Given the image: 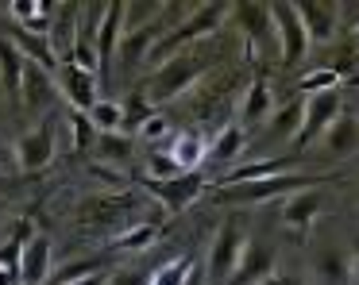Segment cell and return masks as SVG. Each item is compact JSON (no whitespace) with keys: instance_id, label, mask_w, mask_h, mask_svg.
<instances>
[{"instance_id":"obj_28","label":"cell","mask_w":359,"mask_h":285,"mask_svg":"<svg viewBox=\"0 0 359 285\" xmlns=\"http://www.w3.org/2000/svg\"><path fill=\"white\" fill-rule=\"evenodd\" d=\"M302 116H305V100H286L278 112H271V120H266V131H271L278 143H290V139H297Z\"/></svg>"},{"instance_id":"obj_42","label":"cell","mask_w":359,"mask_h":285,"mask_svg":"<svg viewBox=\"0 0 359 285\" xmlns=\"http://www.w3.org/2000/svg\"><path fill=\"white\" fill-rule=\"evenodd\" d=\"M112 281V270H104V274H89V277H78V281H66V285H109Z\"/></svg>"},{"instance_id":"obj_33","label":"cell","mask_w":359,"mask_h":285,"mask_svg":"<svg viewBox=\"0 0 359 285\" xmlns=\"http://www.w3.org/2000/svg\"><path fill=\"white\" fill-rule=\"evenodd\" d=\"M155 235H158V228L151 220H143V223H135V228H128L124 235H116V251L140 254V251H147V246L155 243Z\"/></svg>"},{"instance_id":"obj_17","label":"cell","mask_w":359,"mask_h":285,"mask_svg":"<svg viewBox=\"0 0 359 285\" xmlns=\"http://www.w3.org/2000/svg\"><path fill=\"white\" fill-rule=\"evenodd\" d=\"M78 12L81 4H55L50 12V27H47V39H50V50L58 54V62H70V50H74V39H78Z\"/></svg>"},{"instance_id":"obj_6","label":"cell","mask_w":359,"mask_h":285,"mask_svg":"<svg viewBox=\"0 0 359 285\" xmlns=\"http://www.w3.org/2000/svg\"><path fill=\"white\" fill-rule=\"evenodd\" d=\"M55 116H43L35 127H27L24 135L16 139V166L24 174H39L55 162Z\"/></svg>"},{"instance_id":"obj_21","label":"cell","mask_w":359,"mask_h":285,"mask_svg":"<svg viewBox=\"0 0 359 285\" xmlns=\"http://www.w3.org/2000/svg\"><path fill=\"white\" fill-rule=\"evenodd\" d=\"M35 235H39V231H35L32 220H16V223H12V235H8V239H0V270L20 274L24 251H27V243H32Z\"/></svg>"},{"instance_id":"obj_15","label":"cell","mask_w":359,"mask_h":285,"mask_svg":"<svg viewBox=\"0 0 359 285\" xmlns=\"http://www.w3.org/2000/svg\"><path fill=\"white\" fill-rule=\"evenodd\" d=\"M297 15H302V23H305L309 43H328V39H336V31H340V4H336V0H302V4H297Z\"/></svg>"},{"instance_id":"obj_11","label":"cell","mask_w":359,"mask_h":285,"mask_svg":"<svg viewBox=\"0 0 359 285\" xmlns=\"http://www.w3.org/2000/svg\"><path fill=\"white\" fill-rule=\"evenodd\" d=\"M124 20H128V0H109V4H104L101 31H97V58H101V77H109L112 66H116V50H120V39H124Z\"/></svg>"},{"instance_id":"obj_18","label":"cell","mask_w":359,"mask_h":285,"mask_svg":"<svg viewBox=\"0 0 359 285\" xmlns=\"http://www.w3.org/2000/svg\"><path fill=\"white\" fill-rule=\"evenodd\" d=\"M232 15L259 46H274V50H278V35H274L271 8L266 4H259V0H243V4H232Z\"/></svg>"},{"instance_id":"obj_32","label":"cell","mask_w":359,"mask_h":285,"mask_svg":"<svg viewBox=\"0 0 359 285\" xmlns=\"http://www.w3.org/2000/svg\"><path fill=\"white\" fill-rule=\"evenodd\" d=\"M197 266V258L194 254H182V258H170V262H163L158 270H151V277H147V285H182L189 277V270Z\"/></svg>"},{"instance_id":"obj_20","label":"cell","mask_w":359,"mask_h":285,"mask_svg":"<svg viewBox=\"0 0 359 285\" xmlns=\"http://www.w3.org/2000/svg\"><path fill=\"white\" fill-rule=\"evenodd\" d=\"M24 54L12 39H0V92L20 104V81H24Z\"/></svg>"},{"instance_id":"obj_29","label":"cell","mask_w":359,"mask_h":285,"mask_svg":"<svg viewBox=\"0 0 359 285\" xmlns=\"http://www.w3.org/2000/svg\"><path fill=\"white\" fill-rule=\"evenodd\" d=\"M243 143H248V135H243V123L236 120V123H224V127L212 135V143H209V158L212 162H232L236 154L243 151Z\"/></svg>"},{"instance_id":"obj_2","label":"cell","mask_w":359,"mask_h":285,"mask_svg":"<svg viewBox=\"0 0 359 285\" xmlns=\"http://www.w3.org/2000/svg\"><path fill=\"white\" fill-rule=\"evenodd\" d=\"M328 177H309V174H278V177H259V181H236V185H212L217 204H263L274 197H294L302 189H320Z\"/></svg>"},{"instance_id":"obj_43","label":"cell","mask_w":359,"mask_h":285,"mask_svg":"<svg viewBox=\"0 0 359 285\" xmlns=\"http://www.w3.org/2000/svg\"><path fill=\"white\" fill-rule=\"evenodd\" d=\"M0 285H20V274H8V270H0Z\"/></svg>"},{"instance_id":"obj_36","label":"cell","mask_w":359,"mask_h":285,"mask_svg":"<svg viewBox=\"0 0 359 285\" xmlns=\"http://www.w3.org/2000/svg\"><path fill=\"white\" fill-rule=\"evenodd\" d=\"M147 169H151V181H170V177L182 174V166L170 158V151H151Z\"/></svg>"},{"instance_id":"obj_26","label":"cell","mask_w":359,"mask_h":285,"mask_svg":"<svg viewBox=\"0 0 359 285\" xmlns=\"http://www.w3.org/2000/svg\"><path fill=\"white\" fill-rule=\"evenodd\" d=\"M12 43L20 46V54H24V58H32V62H39L43 69L58 74V66H62V62H58V54L50 50V39L47 35H35V31L16 27V39H12Z\"/></svg>"},{"instance_id":"obj_4","label":"cell","mask_w":359,"mask_h":285,"mask_svg":"<svg viewBox=\"0 0 359 285\" xmlns=\"http://www.w3.org/2000/svg\"><path fill=\"white\" fill-rule=\"evenodd\" d=\"M243 246H248V235H243V220L240 216H224L217 239L209 246V258H205V285H228L236 274V262H240Z\"/></svg>"},{"instance_id":"obj_7","label":"cell","mask_w":359,"mask_h":285,"mask_svg":"<svg viewBox=\"0 0 359 285\" xmlns=\"http://www.w3.org/2000/svg\"><path fill=\"white\" fill-rule=\"evenodd\" d=\"M344 112V100H340V89H328V92H313L305 97V116H302V127H297V151H309L317 146V139L325 135V127Z\"/></svg>"},{"instance_id":"obj_38","label":"cell","mask_w":359,"mask_h":285,"mask_svg":"<svg viewBox=\"0 0 359 285\" xmlns=\"http://www.w3.org/2000/svg\"><path fill=\"white\" fill-rule=\"evenodd\" d=\"M166 131H170V120H166L163 112H151V120L143 123V127L135 131V135H143V139H147V143H158V139H163Z\"/></svg>"},{"instance_id":"obj_10","label":"cell","mask_w":359,"mask_h":285,"mask_svg":"<svg viewBox=\"0 0 359 285\" xmlns=\"http://www.w3.org/2000/svg\"><path fill=\"white\" fill-rule=\"evenodd\" d=\"M147 189L155 193L163 212L174 216V212H182V208H189L205 193V174L194 169V174H178V177H170V181H147Z\"/></svg>"},{"instance_id":"obj_25","label":"cell","mask_w":359,"mask_h":285,"mask_svg":"<svg viewBox=\"0 0 359 285\" xmlns=\"http://www.w3.org/2000/svg\"><path fill=\"white\" fill-rule=\"evenodd\" d=\"M274 112V97H271V85L263 81V77H255L248 89V97H243V108H240V123L248 127V123H263L271 120Z\"/></svg>"},{"instance_id":"obj_8","label":"cell","mask_w":359,"mask_h":285,"mask_svg":"<svg viewBox=\"0 0 359 285\" xmlns=\"http://www.w3.org/2000/svg\"><path fill=\"white\" fill-rule=\"evenodd\" d=\"M58 89L66 92L74 112L89 116L97 108V100H101V77L81 69V66H74V62H62V66H58Z\"/></svg>"},{"instance_id":"obj_22","label":"cell","mask_w":359,"mask_h":285,"mask_svg":"<svg viewBox=\"0 0 359 285\" xmlns=\"http://www.w3.org/2000/svg\"><path fill=\"white\" fill-rule=\"evenodd\" d=\"M313 274L325 285H348L351 281V254H344L340 246H320L313 258Z\"/></svg>"},{"instance_id":"obj_24","label":"cell","mask_w":359,"mask_h":285,"mask_svg":"<svg viewBox=\"0 0 359 285\" xmlns=\"http://www.w3.org/2000/svg\"><path fill=\"white\" fill-rule=\"evenodd\" d=\"M8 12H12V20H16L24 31L47 35V27H50V12H55V4H47V0H12Z\"/></svg>"},{"instance_id":"obj_16","label":"cell","mask_w":359,"mask_h":285,"mask_svg":"<svg viewBox=\"0 0 359 285\" xmlns=\"http://www.w3.org/2000/svg\"><path fill=\"white\" fill-rule=\"evenodd\" d=\"M320 208H325V197H320V189H302L294 193V197L282 200V228L294 231V235H305V231L317 223Z\"/></svg>"},{"instance_id":"obj_35","label":"cell","mask_w":359,"mask_h":285,"mask_svg":"<svg viewBox=\"0 0 359 285\" xmlns=\"http://www.w3.org/2000/svg\"><path fill=\"white\" fill-rule=\"evenodd\" d=\"M297 89H302L305 97H313V92H328V89H340V74H336V69H313L309 77H302V81H297Z\"/></svg>"},{"instance_id":"obj_37","label":"cell","mask_w":359,"mask_h":285,"mask_svg":"<svg viewBox=\"0 0 359 285\" xmlns=\"http://www.w3.org/2000/svg\"><path fill=\"white\" fill-rule=\"evenodd\" d=\"M70 131H74V151H93V143H97V127L89 123V116L74 112V116H70Z\"/></svg>"},{"instance_id":"obj_19","label":"cell","mask_w":359,"mask_h":285,"mask_svg":"<svg viewBox=\"0 0 359 285\" xmlns=\"http://www.w3.org/2000/svg\"><path fill=\"white\" fill-rule=\"evenodd\" d=\"M50 266H55V246H50V235H35L24 251V262H20V285H43L50 277Z\"/></svg>"},{"instance_id":"obj_12","label":"cell","mask_w":359,"mask_h":285,"mask_svg":"<svg viewBox=\"0 0 359 285\" xmlns=\"http://www.w3.org/2000/svg\"><path fill=\"white\" fill-rule=\"evenodd\" d=\"M163 20L147 23V27H135V31H124V39H120V50H116V66L112 69H135V66H147L151 50L158 46V39H163Z\"/></svg>"},{"instance_id":"obj_1","label":"cell","mask_w":359,"mask_h":285,"mask_svg":"<svg viewBox=\"0 0 359 285\" xmlns=\"http://www.w3.org/2000/svg\"><path fill=\"white\" fill-rule=\"evenodd\" d=\"M209 66H212V58H205V54H197L194 46H186V50H178L174 58H166L163 66L151 69L147 85H143V97L151 100V108L166 104V100L182 97L186 89H194Z\"/></svg>"},{"instance_id":"obj_34","label":"cell","mask_w":359,"mask_h":285,"mask_svg":"<svg viewBox=\"0 0 359 285\" xmlns=\"http://www.w3.org/2000/svg\"><path fill=\"white\" fill-rule=\"evenodd\" d=\"M104 270H112V258H109V254H97V258H81V262H70V266L58 270V281H55V285L78 281V277H89V274H104Z\"/></svg>"},{"instance_id":"obj_40","label":"cell","mask_w":359,"mask_h":285,"mask_svg":"<svg viewBox=\"0 0 359 285\" xmlns=\"http://www.w3.org/2000/svg\"><path fill=\"white\" fill-rule=\"evenodd\" d=\"M151 274H143V270H120V274H112L109 285H147Z\"/></svg>"},{"instance_id":"obj_3","label":"cell","mask_w":359,"mask_h":285,"mask_svg":"<svg viewBox=\"0 0 359 285\" xmlns=\"http://www.w3.org/2000/svg\"><path fill=\"white\" fill-rule=\"evenodd\" d=\"M140 220V200L132 193H93L78 204V228L86 231H112V235H124L128 228H135Z\"/></svg>"},{"instance_id":"obj_44","label":"cell","mask_w":359,"mask_h":285,"mask_svg":"<svg viewBox=\"0 0 359 285\" xmlns=\"http://www.w3.org/2000/svg\"><path fill=\"white\" fill-rule=\"evenodd\" d=\"M351 281H355V285H359V251H355V254H351Z\"/></svg>"},{"instance_id":"obj_23","label":"cell","mask_w":359,"mask_h":285,"mask_svg":"<svg viewBox=\"0 0 359 285\" xmlns=\"http://www.w3.org/2000/svg\"><path fill=\"white\" fill-rule=\"evenodd\" d=\"M170 158L182 166V174H194V169H201V162L209 158V143H205V135H197V131H182L170 143Z\"/></svg>"},{"instance_id":"obj_31","label":"cell","mask_w":359,"mask_h":285,"mask_svg":"<svg viewBox=\"0 0 359 285\" xmlns=\"http://www.w3.org/2000/svg\"><path fill=\"white\" fill-rule=\"evenodd\" d=\"M89 123L97 127V135H109V131H124V104H120V100L101 97V100H97V108L89 112Z\"/></svg>"},{"instance_id":"obj_30","label":"cell","mask_w":359,"mask_h":285,"mask_svg":"<svg viewBox=\"0 0 359 285\" xmlns=\"http://www.w3.org/2000/svg\"><path fill=\"white\" fill-rule=\"evenodd\" d=\"M132 151H135V139L128 131H109V135H97L93 143V154L101 162H128Z\"/></svg>"},{"instance_id":"obj_27","label":"cell","mask_w":359,"mask_h":285,"mask_svg":"<svg viewBox=\"0 0 359 285\" xmlns=\"http://www.w3.org/2000/svg\"><path fill=\"white\" fill-rule=\"evenodd\" d=\"M294 158H263V162H251V166H236L220 177L217 185H236V181H259V177H278V174H290Z\"/></svg>"},{"instance_id":"obj_39","label":"cell","mask_w":359,"mask_h":285,"mask_svg":"<svg viewBox=\"0 0 359 285\" xmlns=\"http://www.w3.org/2000/svg\"><path fill=\"white\" fill-rule=\"evenodd\" d=\"M16 166V143H8V139H0V174H12Z\"/></svg>"},{"instance_id":"obj_13","label":"cell","mask_w":359,"mask_h":285,"mask_svg":"<svg viewBox=\"0 0 359 285\" xmlns=\"http://www.w3.org/2000/svg\"><path fill=\"white\" fill-rule=\"evenodd\" d=\"M274 251H271V243H263V239H248V246H243V254H240V262H236V274H232V281L228 285H263L266 277L274 274Z\"/></svg>"},{"instance_id":"obj_45","label":"cell","mask_w":359,"mask_h":285,"mask_svg":"<svg viewBox=\"0 0 359 285\" xmlns=\"http://www.w3.org/2000/svg\"><path fill=\"white\" fill-rule=\"evenodd\" d=\"M351 39H355V43H359V23H355V27H351Z\"/></svg>"},{"instance_id":"obj_5","label":"cell","mask_w":359,"mask_h":285,"mask_svg":"<svg viewBox=\"0 0 359 285\" xmlns=\"http://www.w3.org/2000/svg\"><path fill=\"white\" fill-rule=\"evenodd\" d=\"M271 8V23H274V35H278V58L286 69H294L297 62L309 54V35H305V23L297 15V4L294 0H274Z\"/></svg>"},{"instance_id":"obj_41","label":"cell","mask_w":359,"mask_h":285,"mask_svg":"<svg viewBox=\"0 0 359 285\" xmlns=\"http://www.w3.org/2000/svg\"><path fill=\"white\" fill-rule=\"evenodd\" d=\"M263 285H305V277L297 274V270H274Z\"/></svg>"},{"instance_id":"obj_9","label":"cell","mask_w":359,"mask_h":285,"mask_svg":"<svg viewBox=\"0 0 359 285\" xmlns=\"http://www.w3.org/2000/svg\"><path fill=\"white\" fill-rule=\"evenodd\" d=\"M58 100V77L50 69H43L39 62L27 58L24 62V81H20V104L27 112H39V116H50V104Z\"/></svg>"},{"instance_id":"obj_14","label":"cell","mask_w":359,"mask_h":285,"mask_svg":"<svg viewBox=\"0 0 359 285\" xmlns=\"http://www.w3.org/2000/svg\"><path fill=\"white\" fill-rule=\"evenodd\" d=\"M317 151L325 154V158H351V154L359 151V116L351 112H340L332 123L325 127V135L317 139Z\"/></svg>"}]
</instances>
